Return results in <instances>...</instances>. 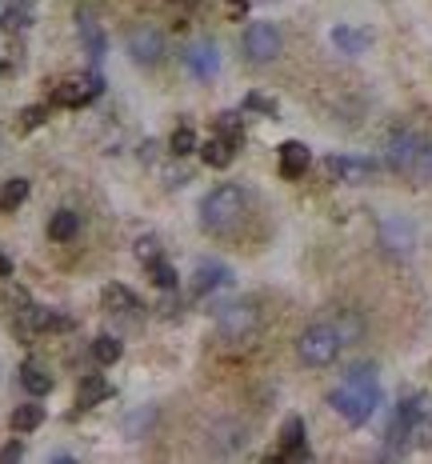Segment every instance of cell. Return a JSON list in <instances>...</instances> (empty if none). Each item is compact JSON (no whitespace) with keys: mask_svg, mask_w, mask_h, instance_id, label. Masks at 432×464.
<instances>
[{"mask_svg":"<svg viewBox=\"0 0 432 464\" xmlns=\"http://www.w3.org/2000/svg\"><path fill=\"white\" fill-rule=\"evenodd\" d=\"M328 405L341 412L349 425H365L380 405V384H376V368L373 365H352L344 384L328 397Z\"/></svg>","mask_w":432,"mask_h":464,"instance_id":"6da1fadb","label":"cell"},{"mask_svg":"<svg viewBox=\"0 0 432 464\" xmlns=\"http://www.w3.org/2000/svg\"><path fill=\"white\" fill-rule=\"evenodd\" d=\"M248 217V196L240 185H220L201 201V228L209 236H232Z\"/></svg>","mask_w":432,"mask_h":464,"instance_id":"7a4b0ae2","label":"cell"},{"mask_svg":"<svg viewBox=\"0 0 432 464\" xmlns=\"http://www.w3.org/2000/svg\"><path fill=\"white\" fill-rule=\"evenodd\" d=\"M341 348H344V340L336 337V329L328 321L308 324V329L300 332V340H297L300 360H305V365H313V368H328L336 357H341Z\"/></svg>","mask_w":432,"mask_h":464,"instance_id":"3957f363","label":"cell"},{"mask_svg":"<svg viewBox=\"0 0 432 464\" xmlns=\"http://www.w3.org/2000/svg\"><path fill=\"white\" fill-rule=\"evenodd\" d=\"M216 332L224 340H232V345H245V340H253L261 332V308L248 305V300H232V305H224L216 313Z\"/></svg>","mask_w":432,"mask_h":464,"instance_id":"277c9868","label":"cell"},{"mask_svg":"<svg viewBox=\"0 0 432 464\" xmlns=\"http://www.w3.org/2000/svg\"><path fill=\"white\" fill-rule=\"evenodd\" d=\"M240 48H245V60H248V64H272V60L281 56L284 40H281V32H276L269 21H256V24H248V29H245V37H240Z\"/></svg>","mask_w":432,"mask_h":464,"instance_id":"5b68a950","label":"cell"},{"mask_svg":"<svg viewBox=\"0 0 432 464\" xmlns=\"http://www.w3.org/2000/svg\"><path fill=\"white\" fill-rule=\"evenodd\" d=\"M420 144L425 141H420L412 128H393V133L384 136V168L388 173H412Z\"/></svg>","mask_w":432,"mask_h":464,"instance_id":"8992f818","label":"cell"},{"mask_svg":"<svg viewBox=\"0 0 432 464\" xmlns=\"http://www.w3.org/2000/svg\"><path fill=\"white\" fill-rule=\"evenodd\" d=\"M128 56H133L136 64H160L164 60V32L152 29V24H136V29L128 32Z\"/></svg>","mask_w":432,"mask_h":464,"instance_id":"52a82bcc","label":"cell"},{"mask_svg":"<svg viewBox=\"0 0 432 464\" xmlns=\"http://www.w3.org/2000/svg\"><path fill=\"white\" fill-rule=\"evenodd\" d=\"M100 92H105V81H100L97 73L92 76H73V81H65V84H56V105H65V108H81V105H89V100H97Z\"/></svg>","mask_w":432,"mask_h":464,"instance_id":"ba28073f","label":"cell"},{"mask_svg":"<svg viewBox=\"0 0 432 464\" xmlns=\"http://www.w3.org/2000/svg\"><path fill=\"white\" fill-rule=\"evenodd\" d=\"M324 173H328V180H341V185H368L376 165L373 160H357V157H328Z\"/></svg>","mask_w":432,"mask_h":464,"instance_id":"9c48e42d","label":"cell"},{"mask_svg":"<svg viewBox=\"0 0 432 464\" xmlns=\"http://www.w3.org/2000/svg\"><path fill=\"white\" fill-rule=\"evenodd\" d=\"M380 245H384L388 253H396V256H409L412 245H417V232H412L409 220L388 217V220H380Z\"/></svg>","mask_w":432,"mask_h":464,"instance_id":"30bf717a","label":"cell"},{"mask_svg":"<svg viewBox=\"0 0 432 464\" xmlns=\"http://www.w3.org/2000/svg\"><path fill=\"white\" fill-rule=\"evenodd\" d=\"M185 68L193 76H201V81L216 76V68H220V53H216L212 40H196V45H188L185 48Z\"/></svg>","mask_w":432,"mask_h":464,"instance_id":"8fae6325","label":"cell"},{"mask_svg":"<svg viewBox=\"0 0 432 464\" xmlns=\"http://www.w3.org/2000/svg\"><path fill=\"white\" fill-rule=\"evenodd\" d=\"M76 29H81V40H84V48H89V56L105 60L108 40H105V29H100V21H97L92 8H76Z\"/></svg>","mask_w":432,"mask_h":464,"instance_id":"7c38bea8","label":"cell"},{"mask_svg":"<svg viewBox=\"0 0 432 464\" xmlns=\"http://www.w3.org/2000/svg\"><path fill=\"white\" fill-rule=\"evenodd\" d=\"M281 460H308V449H305V420L300 417H289L281 428Z\"/></svg>","mask_w":432,"mask_h":464,"instance_id":"4fadbf2b","label":"cell"},{"mask_svg":"<svg viewBox=\"0 0 432 464\" xmlns=\"http://www.w3.org/2000/svg\"><path fill=\"white\" fill-rule=\"evenodd\" d=\"M308 168H313V152H308L300 141H284L281 144V176L297 180V176H305Z\"/></svg>","mask_w":432,"mask_h":464,"instance_id":"5bb4252c","label":"cell"},{"mask_svg":"<svg viewBox=\"0 0 432 464\" xmlns=\"http://www.w3.org/2000/svg\"><path fill=\"white\" fill-rule=\"evenodd\" d=\"M328 324L336 329V337H341L344 345H357V340L365 337V316H360L357 308H336V313L328 316Z\"/></svg>","mask_w":432,"mask_h":464,"instance_id":"9a60e30c","label":"cell"},{"mask_svg":"<svg viewBox=\"0 0 432 464\" xmlns=\"http://www.w3.org/2000/svg\"><path fill=\"white\" fill-rule=\"evenodd\" d=\"M100 300H105V308L112 316H136L144 308L141 300H136V292L125 288V285H108L105 292H100Z\"/></svg>","mask_w":432,"mask_h":464,"instance_id":"2e32d148","label":"cell"},{"mask_svg":"<svg viewBox=\"0 0 432 464\" xmlns=\"http://www.w3.org/2000/svg\"><path fill=\"white\" fill-rule=\"evenodd\" d=\"M224 285H232V272L224 269V264H212V261H204L201 269H196V277H193L196 296H209L212 288H224Z\"/></svg>","mask_w":432,"mask_h":464,"instance_id":"e0dca14e","label":"cell"},{"mask_svg":"<svg viewBox=\"0 0 432 464\" xmlns=\"http://www.w3.org/2000/svg\"><path fill=\"white\" fill-rule=\"evenodd\" d=\"M21 389L29 392V397H48V392H53V376L45 373V365L24 360V365H21Z\"/></svg>","mask_w":432,"mask_h":464,"instance_id":"ac0fdd59","label":"cell"},{"mask_svg":"<svg viewBox=\"0 0 432 464\" xmlns=\"http://www.w3.org/2000/svg\"><path fill=\"white\" fill-rule=\"evenodd\" d=\"M333 45L341 48V53H349V56H360L368 45H373V37H368L365 29H349V24H336V29H333Z\"/></svg>","mask_w":432,"mask_h":464,"instance_id":"d6986e66","label":"cell"},{"mask_svg":"<svg viewBox=\"0 0 432 464\" xmlns=\"http://www.w3.org/2000/svg\"><path fill=\"white\" fill-rule=\"evenodd\" d=\"M245 425L240 420H220V425L212 428V449L216 452H237L240 444H245Z\"/></svg>","mask_w":432,"mask_h":464,"instance_id":"ffe728a7","label":"cell"},{"mask_svg":"<svg viewBox=\"0 0 432 464\" xmlns=\"http://www.w3.org/2000/svg\"><path fill=\"white\" fill-rule=\"evenodd\" d=\"M232 157H237V144L224 141V136H216V133H212V141L201 144V160H204L209 168H229Z\"/></svg>","mask_w":432,"mask_h":464,"instance_id":"44dd1931","label":"cell"},{"mask_svg":"<svg viewBox=\"0 0 432 464\" xmlns=\"http://www.w3.org/2000/svg\"><path fill=\"white\" fill-rule=\"evenodd\" d=\"M112 397V384L105 381V376H84L81 381V392H76V405L81 408H92V405H100V400H108Z\"/></svg>","mask_w":432,"mask_h":464,"instance_id":"7402d4cb","label":"cell"},{"mask_svg":"<svg viewBox=\"0 0 432 464\" xmlns=\"http://www.w3.org/2000/svg\"><path fill=\"white\" fill-rule=\"evenodd\" d=\"M76 232H81V217H76L73 209H56L53 220H48V236L65 245V240H73Z\"/></svg>","mask_w":432,"mask_h":464,"instance_id":"603a6c76","label":"cell"},{"mask_svg":"<svg viewBox=\"0 0 432 464\" xmlns=\"http://www.w3.org/2000/svg\"><path fill=\"white\" fill-rule=\"evenodd\" d=\"M45 425V408L40 405H16L13 408V433H32Z\"/></svg>","mask_w":432,"mask_h":464,"instance_id":"cb8c5ba5","label":"cell"},{"mask_svg":"<svg viewBox=\"0 0 432 464\" xmlns=\"http://www.w3.org/2000/svg\"><path fill=\"white\" fill-rule=\"evenodd\" d=\"M29 201V180H8L4 188H0V212H16L21 209V204Z\"/></svg>","mask_w":432,"mask_h":464,"instance_id":"d4e9b609","label":"cell"},{"mask_svg":"<svg viewBox=\"0 0 432 464\" xmlns=\"http://www.w3.org/2000/svg\"><path fill=\"white\" fill-rule=\"evenodd\" d=\"M409 444L417 449H432V405H425L412 420V433H409Z\"/></svg>","mask_w":432,"mask_h":464,"instance_id":"484cf974","label":"cell"},{"mask_svg":"<svg viewBox=\"0 0 432 464\" xmlns=\"http://www.w3.org/2000/svg\"><path fill=\"white\" fill-rule=\"evenodd\" d=\"M149 280H152L157 288L172 292V288H177V269H172L164 256H157V261H149Z\"/></svg>","mask_w":432,"mask_h":464,"instance_id":"4316f807","label":"cell"},{"mask_svg":"<svg viewBox=\"0 0 432 464\" xmlns=\"http://www.w3.org/2000/svg\"><path fill=\"white\" fill-rule=\"evenodd\" d=\"M92 360H97V365H117L120 360V340L117 337H97L92 340Z\"/></svg>","mask_w":432,"mask_h":464,"instance_id":"83f0119b","label":"cell"},{"mask_svg":"<svg viewBox=\"0 0 432 464\" xmlns=\"http://www.w3.org/2000/svg\"><path fill=\"white\" fill-rule=\"evenodd\" d=\"M201 144H196V133L188 125H180L177 133H172V141H168V152L172 157H188V152H196Z\"/></svg>","mask_w":432,"mask_h":464,"instance_id":"f1b7e54d","label":"cell"},{"mask_svg":"<svg viewBox=\"0 0 432 464\" xmlns=\"http://www.w3.org/2000/svg\"><path fill=\"white\" fill-rule=\"evenodd\" d=\"M216 136H224V141H232V144L240 149V141H245L240 116H237V113H220V116H216Z\"/></svg>","mask_w":432,"mask_h":464,"instance_id":"f546056e","label":"cell"},{"mask_svg":"<svg viewBox=\"0 0 432 464\" xmlns=\"http://www.w3.org/2000/svg\"><path fill=\"white\" fill-rule=\"evenodd\" d=\"M412 176H417V185H428V180H432V141L420 144L417 165H412Z\"/></svg>","mask_w":432,"mask_h":464,"instance_id":"4dcf8cb0","label":"cell"},{"mask_svg":"<svg viewBox=\"0 0 432 464\" xmlns=\"http://www.w3.org/2000/svg\"><path fill=\"white\" fill-rule=\"evenodd\" d=\"M245 113H261V116H276V105L264 92H248L245 97Z\"/></svg>","mask_w":432,"mask_h":464,"instance_id":"1f68e13d","label":"cell"},{"mask_svg":"<svg viewBox=\"0 0 432 464\" xmlns=\"http://www.w3.org/2000/svg\"><path fill=\"white\" fill-rule=\"evenodd\" d=\"M144 425H157V408H141V412H136V417H128V433H133V436H141L144 433Z\"/></svg>","mask_w":432,"mask_h":464,"instance_id":"d6a6232c","label":"cell"},{"mask_svg":"<svg viewBox=\"0 0 432 464\" xmlns=\"http://www.w3.org/2000/svg\"><path fill=\"white\" fill-rule=\"evenodd\" d=\"M136 256H141L144 264L157 261V256H160V240L157 236H141V240H136Z\"/></svg>","mask_w":432,"mask_h":464,"instance_id":"836d02e7","label":"cell"},{"mask_svg":"<svg viewBox=\"0 0 432 464\" xmlns=\"http://www.w3.org/2000/svg\"><path fill=\"white\" fill-rule=\"evenodd\" d=\"M45 116H48V108H40V105H32V108H24L21 113V128L29 133V128H37V125H45Z\"/></svg>","mask_w":432,"mask_h":464,"instance_id":"e575fe53","label":"cell"},{"mask_svg":"<svg viewBox=\"0 0 432 464\" xmlns=\"http://www.w3.org/2000/svg\"><path fill=\"white\" fill-rule=\"evenodd\" d=\"M24 457V444L21 441H13V444H4L0 449V464H13V460H21Z\"/></svg>","mask_w":432,"mask_h":464,"instance_id":"d590c367","label":"cell"},{"mask_svg":"<svg viewBox=\"0 0 432 464\" xmlns=\"http://www.w3.org/2000/svg\"><path fill=\"white\" fill-rule=\"evenodd\" d=\"M229 16H232V21H245V16H248V0H229Z\"/></svg>","mask_w":432,"mask_h":464,"instance_id":"8d00e7d4","label":"cell"},{"mask_svg":"<svg viewBox=\"0 0 432 464\" xmlns=\"http://www.w3.org/2000/svg\"><path fill=\"white\" fill-rule=\"evenodd\" d=\"M8 277H13V261L0 253V280H8Z\"/></svg>","mask_w":432,"mask_h":464,"instance_id":"74e56055","label":"cell"},{"mask_svg":"<svg viewBox=\"0 0 432 464\" xmlns=\"http://www.w3.org/2000/svg\"><path fill=\"white\" fill-rule=\"evenodd\" d=\"M185 4H193V0H185Z\"/></svg>","mask_w":432,"mask_h":464,"instance_id":"f35d334b","label":"cell"}]
</instances>
